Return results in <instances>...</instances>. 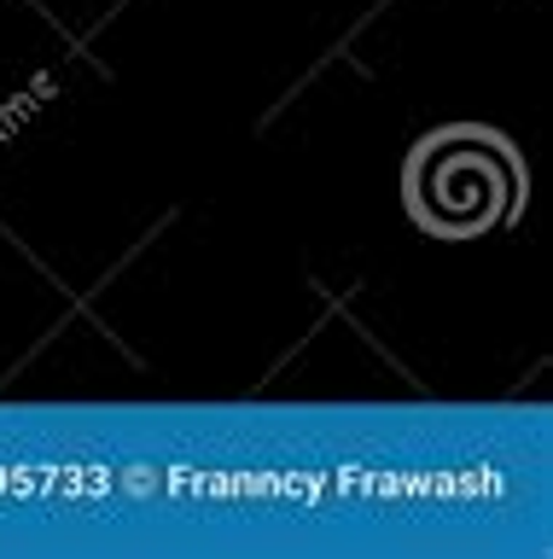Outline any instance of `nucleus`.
Here are the masks:
<instances>
[{"mask_svg":"<svg viewBox=\"0 0 553 559\" xmlns=\"http://www.w3.org/2000/svg\"><path fill=\"white\" fill-rule=\"evenodd\" d=\"M518 204V164L483 134H448L413 164V210L437 234H490Z\"/></svg>","mask_w":553,"mask_h":559,"instance_id":"nucleus-1","label":"nucleus"}]
</instances>
